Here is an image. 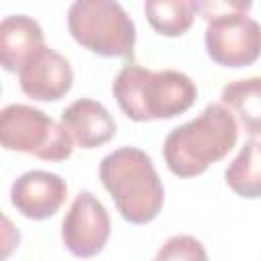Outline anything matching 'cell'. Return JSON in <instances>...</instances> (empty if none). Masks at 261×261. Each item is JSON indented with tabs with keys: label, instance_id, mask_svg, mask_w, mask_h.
Listing matches in <instances>:
<instances>
[{
	"label": "cell",
	"instance_id": "cell-1",
	"mask_svg": "<svg viewBox=\"0 0 261 261\" xmlns=\"http://www.w3.org/2000/svg\"><path fill=\"white\" fill-rule=\"evenodd\" d=\"M112 96L122 114L137 122L165 120L184 114L198 98L190 75L177 69H147L137 63L124 65L114 82Z\"/></svg>",
	"mask_w": 261,
	"mask_h": 261
},
{
	"label": "cell",
	"instance_id": "cell-2",
	"mask_svg": "<svg viewBox=\"0 0 261 261\" xmlns=\"http://www.w3.org/2000/svg\"><path fill=\"white\" fill-rule=\"evenodd\" d=\"M239 139L234 114L222 104H208L196 118L175 126L163 143L167 169L177 177H196L224 159Z\"/></svg>",
	"mask_w": 261,
	"mask_h": 261
},
{
	"label": "cell",
	"instance_id": "cell-3",
	"mask_svg": "<svg viewBox=\"0 0 261 261\" xmlns=\"http://www.w3.org/2000/svg\"><path fill=\"white\" fill-rule=\"evenodd\" d=\"M98 175L126 222L147 224L159 216L165 190L151 157L143 149L130 145L114 149L100 161Z\"/></svg>",
	"mask_w": 261,
	"mask_h": 261
},
{
	"label": "cell",
	"instance_id": "cell-4",
	"mask_svg": "<svg viewBox=\"0 0 261 261\" xmlns=\"http://www.w3.org/2000/svg\"><path fill=\"white\" fill-rule=\"evenodd\" d=\"M67 29L77 45L100 57H130L137 29L118 0H73Z\"/></svg>",
	"mask_w": 261,
	"mask_h": 261
},
{
	"label": "cell",
	"instance_id": "cell-5",
	"mask_svg": "<svg viewBox=\"0 0 261 261\" xmlns=\"http://www.w3.org/2000/svg\"><path fill=\"white\" fill-rule=\"evenodd\" d=\"M0 141L6 151L35 155L43 161H65L75 145L63 122L29 104H8L2 108Z\"/></svg>",
	"mask_w": 261,
	"mask_h": 261
},
{
	"label": "cell",
	"instance_id": "cell-6",
	"mask_svg": "<svg viewBox=\"0 0 261 261\" xmlns=\"http://www.w3.org/2000/svg\"><path fill=\"white\" fill-rule=\"evenodd\" d=\"M204 45L220 67H247L261 57V24L247 14H226L208 20Z\"/></svg>",
	"mask_w": 261,
	"mask_h": 261
},
{
	"label": "cell",
	"instance_id": "cell-7",
	"mask_svg": "<svg viewBox=\"0 0 261 261\" xmlns=\"http://www.w3.org/2000/svg\"><path fill=\"white\" fill-rule=\"evenodd\" d=\"M110 239V216L92 192H80L61 222V241L73 257H94Z\"/></svg>",
	"mask_w": 261,
	"mask_h": 261
},
{
	"label": "cell",
	"instance_id": "cell-8",
	"mask_svg": "<svg viewBox=\"0 0 261 261\" xmlns=\"http://www.w3.org/2000/svg\"><path fill=\"white\" fill-rule=\"evenodd\" d=\"M16 73L20 90L39 102H57L73 86V69L69 61L47 45L39 47Z\"/></svg>",
	"mask_w": 261,
	"mask_h": 261
},
{
	"label": "cell",
	"instance_id": "cell-9",
	"mask_svg": "<svg viewBox=\"0 0 261 261\" xmlns=\"http://www.w3.org/2000/svg\"><path fill=\"white\" fill-rule=\"evenodd\" d=\"M67 198V184L61 175L31 169L18 175L10 188V202L18 214L31 220H45L59 212Z\"/></svg>",
	"mask_w": 261,
	"mask_h": 261
},
{
	"label": "cell",
	"instance_id": "cell-10",
	"mask_svg": "<svg viewBox=\"0 0 261 261\" xmlns=\"http://www.w3.org/2000/svg\"><path fill=\"white\" fill-rule=\"evenodd\" d=\"M61 122L69 130L73 143L82 149L106 145L116 135V122L108 108L92 98H80L63 108Z\"/></svg>",
	"mask_w": 261,
	"mask_h": 261
},
{
	"label": "cell",
	"instance_id": "cell-11",
	"mask_svg": "<svg viewBox=\"0 0 261 261\" xmlns=\"http://www.w3.org/2000/svg\"><path fill=\"white\" fill-rule=\"evenodd\" d=\"M45 45L41 24L27 14H10L0 22V63L6 71H18L20 65Z\"/></svg>",
	"mask_w": 261,
	"mask_h": 261
},
{
	"label": "cell",
	"instance_id": "cell-12",
	"mask_svg": "<svg viewBox=\"0 0 261 261\" xmlns=\"http://www.w3.org/2000/svg\"><path fill=\"white\" fill-rule=\"evenodd\" d=\"M220 102L234 114L249 137L261 135V75L226 84L220 92Z\"/></svg>",
	"mask_w": 261,
	"mask_h": 261
},
{
	"label": "cell",
	"instance_id": "cell-13",
	"mask_svg": "<svg viewBox=\"0 0 261 261\" xmlns=\"http://www.w3.org/2000/svg\"><path fill=\"white\" fill-rule=\"evenodd\" d=\"M226 186L241 198H261V141H247L224 169Z\"/></svg>",
	"mask_w": 261,
	"mask_h": 261
},
{
	"label": "cell",
	"instance_id": "cell-14",
	"mask_svg": "<svg viewBox=\"0 0 261 261\" xmlns=\"http://www.w3.org/2000/svg\"><path fill=\"white\" fill-rule=\"evenodd\" d=\"M147 22L163 37L186 35L196 18V0H145L143 4Z\"/></svg>",
	"mask_w": 261,
	"mask_h": 261
},
{
	"label": "cell",
	"instance_id": "cell-15",
	"mask_svg": "<svg viewBox=\"0 0 261 261\" xmlns=\"http://www.w3.org/2000/svg\"><path fill=\"white\" fill-rule=\"evenodd\" d=\"M206 251L202 243L190 234H175L167 239L157 251L155 259H206Z\"/></svg>",
	"mask_w": 261,
	"mask_h": 261
},
{
	"label": "cell",
	"instance_id": "cell-16",
	"mask_svg": "<svg viewBox=\"0 0 261 261\" xmlns=\"http://www.w3.org/2000/svg\"><path fill=\"white\" fill-rule=\"evenodd\" d=\"M198 14L208 22L226 14H249L253 0H196Z\"/></svg>",
	"mask_w": 261,
	"mask_h": 261
}]
</instances>
